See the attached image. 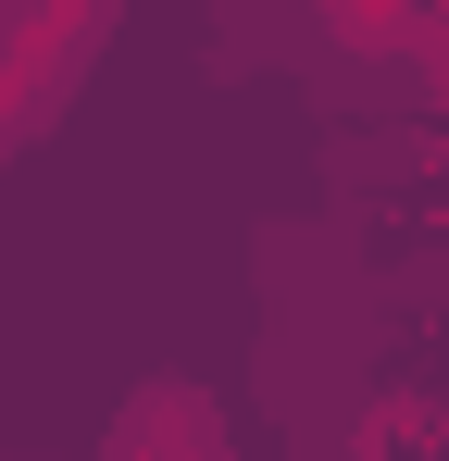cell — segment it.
Here are the masks:
<instances>
[{"mask_svg":"<svg viewBox=\"0 0 449 461\" xmlns=\"http://www.w3.org/2000/svg\"><path fill=\"white\" fill-rule=\"evenodd\" d=\"M325 13V38H350V50H387V38H412V0H312Z\"/></svg>","mask_w":449,"mask_h":461,"instance_id":"obj_1","label":"cell"}]
</instances>
